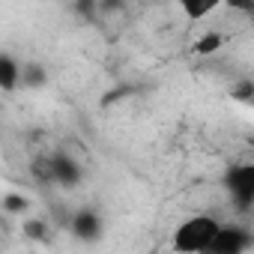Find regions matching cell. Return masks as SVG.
Returning a JSON list of instances; mask_svg holds the SVG:
<instances>
[{
  "label": "cell",
  "mask_w": 254,
  "mask_h": 254,
  "mask_svg": "<svg viewBox=\"0 0 254 254\" xmlns=\"http://www.w3.org/2000/svg\"><path fill=\"white\" fill-rule=\"evenodd\" d=\"M224 6H230L233 12H242V15H251L254 12V0H221Z\"/></svg>",
  "instance_id": "8fae6325"
},
{
  "label": "cell",
  "mask_w": 254,
  "mask_h": 254,
  "mask_svg": "<svg viewBox=\"0 0 254 254\" xmlns=\"http://www.w3.org/2000/svg\"><path fill=\"white\" fill-rule=\"evenodd\" d=\"M224 189L233 200L236 209H251L254 203V165L242 162V165H233L227 174H224Z\"/></svg>",
  "instance_id": "3957f363"
},
{
  "label": "cell",
  "mask_w": 254,
  "mask_h": 254,
  "mask_svg": "<svg viewBox=\"0 0 254 254\" xmlns=\"http://www.w3.org/2000/svg\"><path fill=\"white\" fill-rule=\"evenodd\" d=\"M75 12L78 15H96L99 12V0H75Z\"/></svg>",
  "instance_id": "7c38bea8"
},
{
  "label": "cell",
  "mask_w": 254,
  "mask_h": 254,
  "mask_svg": "<svg viewBox=\"0 0 254 254\" xmlns=\"http://www.w3.org/2000/svg\"><path fill=\"white\" fill-rule=\"evenodd\" d=\"M24 230H27V236H33V239H36V236H42V233H45V221H27V224H24Z\"/></svg>",
  "instance_id": "4fadbf2b"
},
{
  "label": "cell",
  "mask_w": 254,
  "mask_h": 254,
  "mask_svg": "<svg viewBox=\"0 0 254 254\" xmlns=\"http://www.w3.org/2000/svg\"><path fill=\"white\" fill-rule=\"evenodd\" d=\"M33 174H39L42 180H51V183H57V186H63V189H75V186H81V180H84V168H81L72 156H66V153L39 159V162L33 165Z\"/></svg>",
  "instance_id": "7a4b0ae2"
},
{
  "label": "cell",
  "mask_w": 254,
  "mask_h": 254,
  "mask_svg": "<svg viewBox=\"0 0 254 254\" xmlns=\"http://www.w3.org/2000/svg\"><path fill=\"white\" fill-rule=\"evenodd\" d=\"M177 6L183 9L189 21H203L206 15H212L221 6V0H177Z\"/></svg>",
  "instance_id": "52a82bcc"
},
{
  "label": "cell",
  "mask_w": 254,
  "mask_h": 254,
  "mask_svg": "<svg viewBox=\"0 0 254 254\" xmlns=\"http://www.w3.org/2000/svg\"><path fill=\"white\" fill-rule=\"evenodd\" d=\"M218 218L215 215H191L186 218L177 230H174V239H171V248L174 251H183V254H206L209 251V242L218 230Z\"/></svg>",
  "instance_id": "6da1fadb"
},
{
  "label": "cell",
  "mask_w": 254,
  "mask_h": 254,
  "mask_svg": "<svg viewBox=\"0 0 254 254\" xmlns=\"http://www.w3.org/2000/svg\"><path fill=\"white\" fill-rule=\"evenodd\" d=\"M69 233H72L78 242H99L102 233H105V221H102L99 209H93V206L75 209L72 218H69Z\"/></svg>",
  "instance_id": "5b68a950"
},
{
  "label": "cell",
  "mask_w": 254,
  "mask_h": 254,
  "mask_svg": "<svg viewBox=\"0 0 254 254\" xmlns=\"http://www.w3.org/2000/svg\"><path fill=\"white\" fill-rule=\"evenodd\" d=\"M21 87V60L9 51H0V90L12 93Z\"/></svg>",
  "instance_id": "8992f818"
},
{
  "label": "cell",
  "mask_w": 254,
  "mask_h": 254,
  "mask_svg": "<svg viewBox=\"0 0 254 254\" xmlns=\"http://www.w3.org/2000/svg\"><path fill=\"white\" fill-rule=\"evenodd\" d=\"M221 48H224V36H221L218 30L200 33V36L194 39V45H191V51H194L197 57H209V54H215V51H221Z\"/></svg>",
  "instance_id": "ba28073f"
},
{
  "label": "cell",
  "mask_w": 254,
  "mask_h": 254,
  "mask_svg": "<svg viewBox=\"0 0 254 254\" xmlns=\"http://www.w3.org/2000/svg\"><path fill=\"white\" fill-rule=\"evenodd\" d=\"M45 81H48V75L39 63H21V87L33 90V87H42Z\"/></svg>",
  "instance_id": "9c48e42d"
},
{
  "label": "cell",
  "mask_w": 254,
  "mask_h": 254,
  "mask_svg": "<svg viewBox=\"0 0 254 254\" xmlns=\"http://www.w3.org/2000/svg\"><path fill=\"white\" fill-rule=\"evenodd\" d=\"M254 245L251 233L239 224H218L212 242H209V251L212 254H242Z\"/></svg>",
  "instance_id": "277c9868"
},
{
  "label": "cell",
  "mask_w": 254,
  "mask_h": 254,
  "mask_svg": "<svg viewBox=\"0 0 254 254\" xmlns=\"http://www.w3.org/2000/svg\"><path fill=\"white\" fill-rule=\"evenodd\" d=\"M3 209L6 212H24L27 209V197L24 194H6L3 197Z\"/></svg>",
  "instance_id": "30bf717a"
}]
</instances>
